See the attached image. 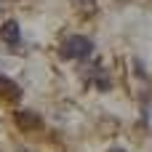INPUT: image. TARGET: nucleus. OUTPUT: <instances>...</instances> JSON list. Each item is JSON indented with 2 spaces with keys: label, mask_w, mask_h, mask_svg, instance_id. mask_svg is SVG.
<instances>
[{
  "label": "nucleus",
  "mask_w": 152,
  "mask_h": 152,
  "mask_svg": "<svg viewBox=\"0 0 152 152\" xmlns=\"http://www.w3.org/2000/svg\"><path fill=\"white\" fill-rule=\"evenodd\" d=\"M91 53H94V40L86 37V35H72L61 45V56L64 59H86Z\"/></svg>",
  "instance_id": "f257e3e1"
},
{
  "label": "nucleus",
  "mask_w": 152,
  "mask_h": 152,
  "mask_svg": "<svg viewBox=\"0 0 152 152\" xmlns=\"http://www.w3.org/2000/svg\"><path fill=\"white\" fill-rule=\"evenodd\" d=\"M13 123H16V128H21L24 134L43 128V118H40L35 110H16V112H13Z\"/></svg>",
  "instance_id": "f03ea898"
},
{
  "label": "nucleus",
  "mask_w": 152,
  "mask_h": 152,
  "mask_svg": "<svg viewBox=\"0 0 152 152\" xmlns=\"http://www.w3.org/2000/svg\"><path fill=\"white\" fill-rule=\"evenodd\" d=\"M21 96H24V91L19 88V83L11 80V77H5V75H0V99H5V102H19Z\"/></svg>",
  "instance_id": "7ed1b4c3"
},
{
  "label": "nucleus",
  "mask_w": 152,
  "mask_h": 152,
  "mask_svg": "<svg viewBox=\"0 0 152 152\" xmlns=\"http://www.w3.org/2000/svg\"><path fill=\"white\" fill-rule=\"evenodd\" d=\"M0 37L8 43V45H19V40H21V32H19V24L13 21V19H8V21H3L0 24Z\"/></svg>",
  "instance_id": "20e7f679"
},
{
  "label": "nucleus",
  "mask_w": 152,
  "mask_h": 152,
  "mask_svg": "<svg viewBox=\"0 0 152 152\" xmlns=\"http://www.w3.org/2000/svg\"><path fill=\"white\" fill-rule=\"evenodd\" d=\"M72 5H77L86 13H96V0H72Z\"/></svg>",
  "instance_id": "39448f33"
},
{
  "label": "nucleus",
  "mask_w": 152,
  "mask_h": 152,
  "mask_svg": "<svg viewBox=\"0 0 152 152\" xmlns=\"http://www.w3.org/2000/svg\"><path fill=\"white\" fill-rule=\"evenodd\" d=\"M110 152H126V150H120V147H115V150H110Z\"/></svg>",
  "instance_id": "423d86ee"
}]
</instances>
